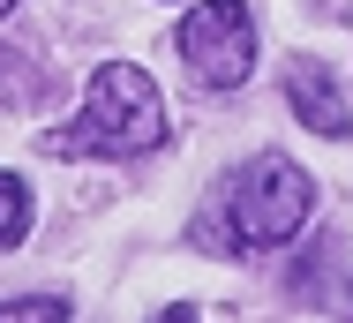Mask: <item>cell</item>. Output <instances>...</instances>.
I'll return each mask as SVG.
<instances>
[{"instance_id":"obj_1","label":"cell","mask_w":353,"mask_h":323,"mask_svg":"<svg viewBox=\"0 0 353 323\" xmlns=\"http://www.w3.org/2000/svg\"><path fill=\"white\" fill-rule=\"evenodd\" d=\"M316 211V181L285 158V150H256L241 166H225L203 195V211L188 218V248L203 256H263V248H285Z\"/></svg>"},{"instance_id":"obj_4","label":"cell","mask_w":353,"mask_h":323,"mask_svg":"<svg viewBox=\"0 0 353 323\" xmlns=\"http://www.w3.org/2000/svg\"><path fill=\"white\" fill-rule=\"evenodd\" d=\"M285 106H293L301 128L331 135V143H346V135H353V106L339 98V83H331V68H323V61H293V68H285Z\"/></svg>"},{"instance_id":"obj_8","label":"cell","mask_w":353,"mask_h":323,"mask_svg":"<svg viewBox=\"0 0 353 323\" xmlns=\"http://www.w3.org/2000/svg\"><path fill=\"white\" fill-rule=\"evenodd\" d=\"M150 323H203V316H196V309H158Z\"/></svg>"},{"instance_id":"obj_10","label":"cell","mask_w":353,"mask_h":323,"mask_svg":"<svg viewBox=\"0 0 353 323\" xmlns=\"http://www.w3.org/2000/svg\"><path fill=\"white\" fill-rule=\"evenodd\" d=\"M323 8H346V0H323Z\"/></svg>"},{"instance_id":"obj_2","label":"cell","mask_w":353,"mask_h":323,"mask_svg":"<svg viewBox=\"0 0 353 323\" xmlns=\"http://www.w3.org/2000/svg\"><path fill=\"white\" fill-rule=\"evenodd\" d=\"M165 135H173V113H165L158 83L136 61H105L83 90V113L46 135V150L53 158H143Z\"/></svg>"},{"instance_id":"obj_5","label":"cell","mask_w":353,"mask_h":323,"mask_svg":"<svg viewBox=\"0 0 353 323\" xmlns=\"http://www.w3.org/2000/svg\"><path fill=\"white\" fill-rule=\"evenodd\" d=\"M38 226V203H30V181L23 173H0V248H23Z\"/></svg>"},{"instance_id":"obj_7","label":"cell","mask_w":353,"mask_h":323,"mask_svg":"<svg viewBox=\"0 0 353 323\" xmlns=\"http://www.w3.org/2000/svg\"><path fill=\"white\" fill-rule=\"evenodd\" d=\"M0 323H68L61 293H23V301H0Z\"/></svg>"},{"instance_id":"obj_9","label":"cell","mask_w":353,"mask_h":323,"mask_svg":"<svg viewBox=\"0 0 353 323\" xmlns=\"http://www.w3.org/2000/svg\"><path fill=\"white\" fill-rule=\"evenodd\" d=\"M15 8H23V0H0V15H15Z\"/></svg>"},{"instance_id":"obj_6","label":"cell","mask_w":353,"mask_h":323,"mask_svg":"<svg viewBox=\"0 0 353 323\" xmlns=\"http://www.w3.org/2000/svg\"><path fill=\"white\" fill-rule=\"evenodd\" d=\"M30 98H38V68L23 61V53H8V46H0V106L15 113V106H30Z\"/></svg>"},{"instance_id":"obj_3","label":"cell","mask_w":353,"mask_h":323,"mask_svg":"<svg viewBox=\"0 0 353 323\" xmlns=\"http://www.w3.org/2000/svg\"><path fill=\"white\" fill-rule=\"evenodd\" d=\"M173 53L203 90H241L256 68V15L241 0H196L173 30Z\"/></svg>"}]
</instances>
